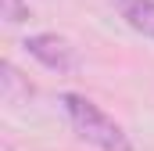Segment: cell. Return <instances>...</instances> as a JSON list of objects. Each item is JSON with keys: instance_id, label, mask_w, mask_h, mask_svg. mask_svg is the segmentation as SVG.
Returning a JSON list of instances; mask_svg holds the SVG:
<instances>
[{"instance_id": "277c9868", "label": "cell", "mask_w": 154, "mask_h": 151, "mask_svg": "<svg viewBox=\"0 0 154 151\" xmlns=\"http://www.w3.org/2000/svg\"><path fill=\"white\" fill-rule=\"evenodd\" d=\"M0 18L11 22V25H22L29 18V4L25 0H0Z\"/></svg>"}, {"instance_id": "7a4b0ae2", "label": "cell", "mask_w": 154, "mask_h": 151, "mask_svg": "<svg viewBox=\"0 0 154 151\" xmlns=\"http://www.w3.org/2000/svg\"><path fill=\"white\" fill-rule=\"evenodd\" d=\"M22 47H25L29 58H36L43 69H50V72H57V76L79 69L75 47H72L65 36H57V33H32V36H25Z\"/></svg>"}, {"instance_id": "3957f363", "label": "cell", "mask_w": 154, "mask_h": 151, "mask_svg": "<svg viewBox=\"0 0 154 151\" xmlns=\"http://www.w3.org/2000/svg\"><path fill=\"white\" fill-rule=\"evenodd\" d=\"M118 11L133 33L154 40V0H118Z\"/></svg>"}, {"instance_id": "6da1fadb", "label": "cell", "mask_w": 154, "mask_h": 151, "mask_svg": "<svg viewBox=\"0 0 154 151\" xmlns=\"http://www.w3.org/2000/svg\"><path fill=\"white\" fill-rule=\"evenodd\" d=\"M61 108L68 115L72 130L79 133V140H86L97 151H136V144L129 140L125 126L115 122L100 104H93L86 94H61Z\"/></svg>"}]
</instances>
